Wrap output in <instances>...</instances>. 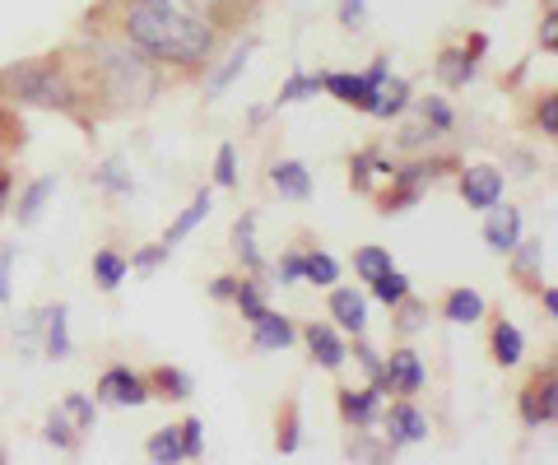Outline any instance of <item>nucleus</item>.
I'll return each mask as SVG.
<instances>
[{
  "label": "nucleus",
  "mask_w": 558,
  "mask_h": 465,
  "mask_svg": "<svg viewBox=\"0 0 558 465\" xmlns=\"http://www.w3.org/2000/svg\"><path fill=\"white\" fill-rule=\"evenodd\" d=\"M336 20H340V28L359 33L368 24V0H336Z\"/></svg>",
  "instance_id": "51"
},
{
  "label": "nucleus",
  "mask_w": 558,
  "mask_h": 465,
  "mask_svg": "<svg viewBox=\"0 0 558 465\" xmlns=\"http://www.w3.org/2000/svg\"><path fill=\"white\" fill-rule=\"evenodd\" d=\"M381 442L387 452H405V446L428 442V415L414 405V395H391V405H381Z\"/></svg>",
  "instance_id": "6"
},
{
  "label": "nucleus",
  "mask_w": 558,
  "mask_h": 465,
  "mask_svg": "<svg viewBox=\"0 0 558 465\" xmlns=\"http://www.w3.org/2000/svg\"><path fill=\"white\" fill-rule=\"evenodd\" d=\"M438 140H442V131H433L424 117H414V122H400V126H396L391 149H396V154H424V149H433Z\"/></svg>",
  "instance_id": "32"
},
{
  "label": "nucleus",
  "mask_w": 558,
  "mask_h": 465,
  "mask_svg": "<svg viewBox=\"0 0 558 465\" xmlns=\"http://www.w3.org/2000/svg\"><path fill=\"white\" fill-rule=\"evenodd\" d=\"M178 438H182V461H201L205 456V419H182L178 424Z\"/></svg>",
  "instance_id": "47"
},
{
  "label": "nucleus",
  "mask_w": 558,
  "mask_h": 465,
  "mask_svg": "<svg viewBox=\"0 0 558 465\" xmlns=\"http://www.w3.org/2000/svg\"><path fill=\"white\" fill-rule=\"evenodd\" d=\"M457 192L465 200V210L484 215L502 200V192H508V172H502L498 163H461L457 168Z\"/></svg>",
  "instance_id": "10"
},
{
  "label": "nucleus",
  "mask_w": 558,
  "mask_h": 465,
  "mask_svg": "<svg viewBox=\"0 0 558 465\" xmlns=\"http://www.w3.org/2000/svg\"><path fill=\"white\" fill-rule=\"evenodd\" d=\"M303 280L317 284V289H330L340 280V261L330 252H322V247H307L303 252Z\"/></svg>",
  "instance_id": "41"
},
{
  "label": "nucleus",
  "mask_w": 558,
  "mask_h": 465,
  "mask_svg": "<svg viewBox=\"0 0 558 465\" xmlns=\"http://www.w3.org/2000/svg\"><path fill=\"white\" fill-rule=\"evenodd\" d=\"M275 446H279V456H293L303 446V409H299V401H284V415L275 419Z\"/></svg>",
  "instance_id": "36"
},
{
  "label": "nucleus",
  "mask_w": 558,
  "mask_h": 465,
  "mask_svg": "<svg viewBox=\"0 0 558 465\" xmlns=\"http://www.w3.org/2000/svg\"><path fill=\"white\" fill-rule=\"evenodd\" d=\"M381 405H387V395H381L373 382H363V387H340V391H336V409H340L344 428H377Z\"/></svg>",
  "instance_id": "13"
},
{
  "label": "nucleus",
  "mask_w": 558,
  "mask_h": 465,
  "mask_svg": "<svg viewBox=\"0 0 558 465\" xmlns=\"http://www.w3.org/2000/svg\"><path fill=\"white\" fill-rule=\"evenodd\" d=\"M145 456H149L154 465H178V461H182V438H178V424H168V428H159V433H149V442H145Z\"/></svg>",
  "instance_id": "42"
},
{
  "label": "nucleus",
  "mask_w": 558,
  "mask_h": 465,
  "mask_svg": "<svg viewBox=\"0 0 558 465\" xmlns=\"http://www.w3.org/2000/svg\"><path fill=\"white\" fill-rule=\"evenodd\" d=\"M531 126H535L539 140H554L558 135V94L554 89H539L535 108H531Z\"/></svg>",
  "instance_id": "43"
},
{
  "label": "nucleus",
  "mask_w": 558,
  "mask_h": 465,
  "mask_svg": "<svg viewBox=\"0 0 558 465\" xmlns=\"http://www.w3.org/2000/svg\"><path fill=\"white\" fill-rule=\"evenodd\" d=\"M84 28L117 33L121 42L154 57L168 75H201L215 65L229 33L215 28L201 14H191L178 0H98L84 14Z\"/></svg>",
  "instance_id": "1"
},
{
  "label": "nucleus",
  "mask_w": 558,
  "mask_h": 465,
  "mask_svg": "<svg viewBox=\"0 0 558 465\" xmlns=\"http://www.w3.org/2000/svg\"><path fill=\"white\" fill-rule=\"evenodd\" d=\"M149 377V391L159 395V401H191L196 395V377H191L186 368H178V364H159L154 372H145Z\"/></svg>",
  "instance_id": "26"
},
{
  "label": "nucleus",
  "mask_w": 558,
  "mask_h": 465,
  "mask_svg": "<svg viewBox=\"0 0 558 465\" xmlns=\"http://www.w3.org/2000/svg\"><path fill=\"white\" fill-rule=\"evenodd\" d=\"M410 108L424 117V122L433 126V131H442V135H451L457 131V108H451V102L442 98V94H424V98H414Z\"/></svg>",
  "instance_id": "39"
},
{
  "label": "nucleus",
  "mask_w": 558,
  "mask_h": 465,
  "mask_svg": "<svg viewBox=\"0 0 558 465\" xmlns=\"http://www.w3.org/2000/svg\"><path fill=\"white\" fill-rule=\"evenodd\" d=\"M0 102H10V108L57 112V117H70V122H84V126L94 122L70 51H47V57L0 65Z\"/></svg>",
  "instance_id": "3"
},
{
  "label": "nucleus",
  "mask_w": 558,
  "mask_h": 465,
  "mask_svg": "<svg viewBox=\"0 0 558 465\" xmlns=\"http://www.w3.org/2000/svg\"><path fill=\"white\" fill-rule=\"evenodd\" d=\"M387 172H391V159L381 145H363L359 154H349V186H354L359 196H368L377 178H387Z\"/></svg>",
  "instance_id": "22"
},
{
  "label": "nucleus",
  "mask_w": 558,
  "mask_h": 465,
  "mask_svg": "<svg viewBox=\"0 0 558 465\" xmlns=\"http://www.w3.org/2000/svg\"><path fill=\"white\" fill-rule=\"evenodd\" d=\"M275 280H279V284H303V252H299V247L279 256V266H275Z\"/></svg>",
  "instance_id": "52"
},
{
  "label": "nucleus",
  "mask_w": 558,
  "mask_h": 465,
  "mask_svg": "<svg viewBox=\"0 0 558 465\" xmlns=\"http://www.w3.org/2000/svg\"><path fill=\"white\" fill-rule=\"evenodd\" d=\"M89 274H94V284L102 289V294H117V289L131 280V261L117 247H98L94 261H89Z\"/></svg>",
  "instance_id": "28"
},
{
  "label": "nucleus",
  "mask_w": 558,
  "mask_h": 465,
  "mask_svg": "<svg viewBox=\"0 0 558 465\" xmlns=\"http://www.w3.org/2000/svg\"><path fill=\"white\" fill-rule=\"evenodd\" d=\"M299 340L307 344V354H312V364H317L322 372H340L349 364V335L340 331V326H330V321H307Z\"/></svg>",
  "instance_id": "11"
},
{
  "label": "nucleus",
  "mask_w": 558,
  "mask_h": 465,
  "mask_svg": "<svg viewBox=\"0 0 558 465\" xmlns=\"http://www.w3.org/2000/svg\"><path fill=\"white\" fill-rule=\"evenodd\" d=\"M252 51H256V38H242V42L229 51V61L209 71V79H205V98H209V102L229 94V89H233V79H242V71H247V61H252Z\"/></svg>",
  "instance_id": "24"
},
{
  "label": "nucleus",
  "mask_w": 558,
  "mask_h": 465,
  "mask_svg": "<svg viewBox=\"0 0 558 465\" xmlns=\"http://www.w3.org/2000/svg\"><path fill=\"white\" fill-rule=\"evenodd\" d=\"M508 256H512V274H517V280L539 289V270H545V237H526V233H521Z\"/></svg>",
  "instance_id": "30"
},
{
  "label": "nucleus",
  "mask_w": 558,
  "mask_h": 465,
  "mask_svg": "<svg viewBox=\"0 0 558 465\" xmlns=\"http://www.w3.org/2000/svg\"><path fill=\"white\" fill-rule=\"evenodd\" d=\"M229 247L242 261V274H266V256L256 247V210H242L229 229Z\"/></svg>",
  "instance_id": "20"
},
{
  "label": "nucleus",
  "mask_w": 558,
  "mask_h": 465,
  "mask_svg": "<svg viewBox=\"0 0 558 465\" xmlns=\"http://www.w3.org/2000/svg\"><path fill=\"white\" fill-rule=\"evenodd\" d=\"M266 178H270V186L284 200H312V192H317V182H312V168L303 159H275Z\"/></svg>",
  "instance_id": "18"
},
{
  "label": "nucleus",
  "mask_w": 558,
  "mask_h": 465,
  "mask_svg": "<svg viewBox=\"0 0 558 465\" xmlns=\"http://www.w3.org/2000/svg\"><path fill=\"white\" fill-rule=\"evenodd\" d=\"M391 326H396L400 340H414L418 331H428V303H418L414 294L400 298V303L391 307Z\"/></svg>",
  "instance_id": "37"
},
{
  "label": "nucleus",
  "mask_w": 558,
  "mask_h": 465,
  "mask_svg": "<svg viewBox=\"0 0 558 465\" xmlns=\"http://www.w3.org/2000/svg\"><path fill=\"white\" fill-rule=\"evenodd\" d=\"M238 280H242V274H215V280H209V298H215V303H233Z\"/></svg>",
  "instance_id": "54"
},
{
  "label": "nucleus",
  "mask_w": 558,
  "mask_h": 465,
  "mask_svg": "<svg viewBox=\"0 0 558 465\" xmlns=\"http://www.w3.org/2000/svg\"><path fill=\"white\" fill-rule=\"evenodd\" d=\"M535 294H539V307H545V317L554 321V317H558V289H554V284H539Z\"/></svg>",
  "instance_id": "57"
},
{
  "label": "nucleus",
  "mask_w": 558,
  "mask_h": 465,
  "mask_svg": "<svg viewBox=\"0 0 558 465\" xmlns=\"http://www.w3.org/2000/svg\"><path fill=\"white\" fill-rule=\"evenodd\" d=\"M94 401L108 405V409H140V405L154 401V391H149V377L145 372H135L131 364H112V368L98 372Z\"/></svg>",
  "instance_id": "8"
},
{
  "label": "nucleus",
  "mask_w": 558,
  "mask_h": 465,
  "mask_svg": "<svg viewBox=\"0 0 558 465\" xmlns=\"http://www.w3.org/2000/svg\"><path fill=\"white\" fill-rule=\"evenodd\" d=\"M209 210H215V192H209V186H201V192H196V196H191V200H186V210H182L178 219H172V223H168V233L159 237V243H163L168 252H178V243H186V237H191V233H196V229H201V223L209 219Z\"/></svg>",
  "instance_id": "19"
},
{
  "label": "nucleus",
  "mask_w": 558,
  "mask_h": 465,
  "mask_svg": "<svg viewBox=\"0 0 558 465\" xmlns=\"http://www.w3.org/2000/svg\"><path fill=\"white\" fill-rule=\"evenodd\" d=\"M512 163H517V178H535V168H539L531 149H512Z\"/></svg>",
  "instance_id": "56"
},
{
  "label": "nucleus",
  "mask_w": 558,
  "mask_h": 465,
  "mask_svg": "<svg viewBox=\"0 0 558 465\" xmlns=\"http://www.w3.org/2000/svg\"><path fill=\"white\" fill-rule=\"evenodd\" d=\"M322 94V71H293L284 84H279V94L270 108H293V102H307V98H317Z\"/></svg>",
  "instance_id": "33"
},
{
  "label": "nucleus",
  "mask_w": 558,
  "mask_h": 465,
  "mask_svg": "<svg viewBox=\"0 0 558 465\" xmlns=\"http://www.w3.org/2000/svg\"><path fill=\"white\" fill-rule=\"evenodd\" d=\"M10 205H14V168L5 154H0V219L10 215Z\"/></svg>",
  "instance_id": "53"
},
{
  "label": "nucleus",
  "mask_w": 558,
  "mask_h": 465,
  "mask_svg": "<svg viewBox=\"0 0 558 465\" xmlns=\"http://www.w3.org/2000/svg\"><path fill=\"white\" fill-rule=\"evenodd\" d=\"M270 112H275V108H252V112H247V126H266Z\"/></svg>",
  "instance_id": "59"
},
{
  "label": "nucleus",
  "mask_w": 558,
  "mask_h": 465,
  "mask_svg": "<svg viewBox=\"0 0 558 465\" xmlns=\"http://www.w3.org/2000/svg\"><path fill=\"white\" fill-rule=\"evenodd\" d=\"M368 433H373V428H354V438L344 442V452H349V456H359V461H381V456H391V452H387V442H373Z\"/></svg>",
  "instance_id": "49"
},
{
  "label": "nucleus",
  "mask_w": 558,
  "mask_h": 465,
  "mask_svg": "<svg viewBox=\"0 0 558 465\" xmlns=\"http://www.w3.org/2000/svg\"><path fill=\"white\" fill-rule=\"evenodd\" d=\"M43 438H47L51 446H57V452H65V456H70V452H80V438H84V433L75 428V419H70L65 409L57 405V409L47 415V424H43Z\"/></svg>",
  "instance_id": "38"
},
{
  "label": "nucleus",
  "mask_w": 558,
  "mask_h": 465,
  "mask_svg": "<svg viewBox=\"0 0 558 465\" xmlns=\"http://www.w3.org/2000/svg\"><path fill=\"white\" fill-rule=\"evenodd\" d=\"M433 75H438V84L442 89H465V84H475V75H480V57L470 51L465 42H451V47H442L438 57H433Z\"/></svg>",
  "instance_id": "14"
},
{
  "label": "nucleus",
  "mask_w": 558,
  "mask_h": 465,
  "mask_svg": "<svg viewBox=\"0 0 558 465\" xmlns=\"http://www.w3.org/2000/svg\"><path fill=\"white\" fill-rule=\"evenodd\" d=\"M168 256H172V252H168L163 243H154V247H140V252H131L126 261H131V270H135V274H154V270H159V266L168 261Z\"/></svg>",
  "instance_id": "50"
},
{
  "label": "nucleus",
  "mask_w": 558,
  "mask_h": 465,
  "mask_svg": "<svg viewBox=\"0 0 558 465\" xmlns=\"http://www.w3.org/2000/svg\"><path fill=\"white\" fill-rule=\"evenodd\" d=\"M61 409H65L70 419H75L80 433H94V428H98V409H102V405H98V401H89L84 391H70L65 401H61Z\"/></svg>",
  "instance_id": "44"
},
{
  "label": "nucleus",
  "mask_w": 558,
  "mask_h": 465,
  "mask_svg": "<svg viewBox=\"0 0 558 465\" xmlns=\"http://www.w3.org/2000/svg\"><path fill=\"white\" fill-rule=\"evenodd\" d=\"M414 294V280H410V274L405 270H400V266H391V270H381L377 274V280L368 284V298H377L381 307H396L400 298H410Z\"/></svg>",
  "instance_id": "34"
},
{
  "label": "nucleus",
  "mask_w": 558,
  "mask_h": 465,
  "mask_svg": "<svg viewBox=\"0 0 558 465\" xmlns=\"http://www.w3.org/2000/svg\"><path fill=\"white\" fill-rule=\"evenodd\" d=\"M299 344V326H293L284 313H275V307H266L256 321H252V350L256 354H284Z\"/></svg>",
  "instance_id": "15"
},
{
  "label": "nucleus",
  "mask_w": 558,
  "mask_h": 465,
  "mask_svg": "<svg viewBox=\"0 0 558 465\" xmlns=\"http://www.w3.org/2000/svg\"><path fill=\"white\" fill-rule=\"evenodd\" d=\"M517 419L526 428H535V433L558 419V372H554V364L535 368L526 377V387L517 391Z\"/></svg>",
  "instance_id": "7"
},
{
  "label": "nucleus",
  "mask_w": 558,
  "mask_h": 465,
  "mask_svg": "<svg viewBox=\"0 0 558 465\" xmlns=\"http://www.w3.org/2000/svg\"><path fill=\"white\" fill-rule=\"evenodd\" d=\"M89 182L98 186V192H108V196H131L135 192V178H131V159L126 154H108L94 172H89Z\"/></svg>",
  "instance_id": "29"
},
{
  "label": "nucleus",
  "mask_w": 558,
  "mask_h": 465,
  "mask_svg": "<svg viewBox=\"0 0 558 465\" xmlns=\"http://www.w3.org/2000/svg\"><path fill=\"white\" fill-rule=\"evenodd\" d=\"M14 261H20V243H0V307L14 298Z\"/></svg>",
  "instance_id": "48"
},
{
  "label": "nucleus",
  "mask_w": 558,
  "mask_h": 465,
  "mask_svg": "<svg viewBox=\"0 0 558 465\" xmlns=\"http://www.w3.org/2000/svg\"><path fill=\"white\" fill-rule=\"evenodd\" d=\"M442 317L451 321V326H475V321H484L488 317V303H484V294L480 289H447V298H442Z\"/></svg>",
  "instance_id": "27"
},
{
  "label": "nucleus",
  "mask_w": 558,
  "mask_h": 465,
  "mask_svg": "<svg viewBox=\"0 0 558 465\" xmlns=\"http://www.w3.org/2000/svg\"><path fill=\"white\" fill-rule=\"evenodd\" d=\"M51 196H57V172H43V178H33L24 192H20V200L10 205L14 223H20V229H38L43 215H47V205H51Z\"/></svg>",
  "instance_id": "17"
},
{
  "label": "nucleus",
  "mask_w": 558,
  "mask_h": 465,
  "mask_svg": "<svg viewBox=\"0 0 558 465\" xmlns=\"http://www.w3.org/2000/svg\"><path fill=\"white\" fill-rule=\"evenodd\" d=\"M488 354H494L498 368H517L521 358H526V335H521V326L498 317L494 326H488Z\"/></svg>",
  "instance_id": "23"
},
{
  "label": "nucleus",
  "mask_w": 558,
  "mask_h": 465,
  "mask_svg": "<svg viewBox=\"0 0 558 465\" xmlns=\"http://www.w3.org/2000/svg\"><path fill=\"white\" fill-rule=\"evenodd\" d=\"M470 51H475V57H484V51H488V38H484V33H470V42H465Z\"/></svg>",
  "instance_id": "58"
},
{
  "label": "nucleus",
  "mask_w": 558,
  "mask_h": 465,
  "mask_svg": "<svg viewBox=\"0 0 558 465\" xmlns=\"http://www.w3.org/2000/svg\"><path fill=\"white\" fill-rule=\"evenodd\" d=\"M457 168H461L457 154H428V149L405 154V163H391V172H387V192L377 196V215L391 219V215L414 210L428 186L442 178H457Z\"/></svg>",
  "instance_id": "4"
},
{
  "label": "nucleus",
  "mask_w": 558,
  "mask_h": 465,
  "mask_svg": "<svg viewBox=\"0 0 558 465\" xmlns=\"http://www.w3.org/2000/svg\"><path fill=\"white\" fill-rule=\"evenodd\" d=\"M391 75V57H377L368 71H322V94H330L336 102L354 112H373L377 84Z\"/></svg>",
  "instance_id": "5"
},
{
  "label": "nucleus",
  "mask_w": 558,
  "mask_h": 465,
  "mask_svg": "<svg viewBox=\"0 0 558 465\" xmlns=\"http://www.w3.org/2000/svg\"><path fill=\"white\" fill-rule=\"evenodd\" d=\"M539 47H545L549 57L558 51V10H554V5L545 10V20H539Z\"/></svg>",
  "instance_id": "55"
},
{
  "label": "nucleus",
  "mask_w": 558,
  "mask_h": 465,
  "mask_svg": "<svg viewBox=\"0 0 558 465\" xmlns=\"http://www.w3.org/2000/svg\"><path fill=\"white\" fill-rule=\"evenodd\" d=\"M326 313H330V326L354 340V335H368V294L354 284H330V298H326Z\"/></svg>",
  "instance_id": "12"
},
{
  "label": "nucleus",
  "mask_w": 558,
  "mask_h": 465,
  "mask_svg": "<svg viewBox=\"0 0 558 465\" xmlns=\"http://www.w3.org/2000/svg\"><path fill=\"white\" fill-rule=\"evenodd\" d=\"M424 382H428V368L410 340H400L381 354V391L387 395H418Z\"/></svg>",
  "instance_id": "9"
},
{
  "label": "nucleus",
  "mask_w": 558,
  "mask_h": 465,
  "mask_svg": "<svg viewBox=\"0 0 558 465\" xmlns=\"http://www.w3.org/2000/svg\"><path fill=\"white\" fill-rule=\"evenodd\" d=\"M480 237H484V247H488V252L508 256V252L517 247V237H521V210H517V205H508V200H498L494 210H484V229H480Z\"/></svg>",
  "instance_id": "16"
},
{
  "label": "nucleus",
  "mask_w": 558,
  "mask_h": 465,
  "mask_svg": "<svg viewBox=\"0 0 558 465\" xmlns=\"http://www.w3.org/2000/svg\"><path fill=\"white\" fill-rule=\"evenodd\" d=\"M178 5H186L191 14H201V20H209L215 28L229 33V28L242 20V14L256 5V0H178Z\"/></svg>",
  "instance_id": "31"
},
{
  "label": "nucleus",
  "mask_w": 558,
  "mask_h": 465,
  "mask_svg": "<svg viewBox=\"0 0 558 465\" xmlns=\"http://www.w3.org/2000/svg\"><path fill=\"white\" fill-rule=\"evenodd\" d=\"M349 358H354V364L363 368V377H368V382L381 391V350H373L363 335H354V344H349ZM381 395H387V391H381Z\"/></svg>",
  "instance_id": "45"
},
{
  "label": "nucleus",
  "mask_w": 558,
  "mask_h": 465,
  "mask_svg": "<svg viewBox=\"0 0 558 465\" xmlns=\"http://www.w3.org/2000/svg\"><path fill=\"white\" fill-rule=\"evenodd\" d=\"M410 102H414V89H410V79H400V75H387L377 84V98H373V112L377 122H400V117L410 112Z\"/></svg>",
  "instance_id": "25"
},
{
  "label": "nucleus",
  "mask_w": 558,
  "mask_h": 465,
  "mask_svg": "<svg viewBox=\"0 0 558 465\" xmlns=\"http://www.w3.org/2000/svg\"><path fill=\"white\" fill-rule=\"evenodd\" d=\"M233 307L242 313V321L252 326V321L270 307V298H266V280H260V274H242V280H238V294H233Z\"/></svg>",
  "instance_id": "35"
},
{
  "label": "nucleus",
  "mask_w": 558,
  "mask_h": 465,
  "mask_svg": "<svg viewBox=\"0 0 558 465\" xmlns=\"http://www.w3.org/2000/svg\"><path fill=\"white\" fill-rule=\"evenodd\" d=\"M215 186L219 192H233L238 186V145L233 140H223L215 149Z\"/></svg>",
  "instance_id": "46"
},
{
  "label": "nucleus",
  "mask_w": 558,
  "mask_h": 465,
  "mask_svg": "<svg viewBox=\"0 0 558 465\" xmlns=\"http://www.w3.org/2000/svg\"><path fill=\"white\" fill-rule=\"evenodd\" d=\"M396 266V256H391V247H381V243H363L359 252H354V280H363V284H373L381 270H391Z\"/></svg>",
  "instance_id": "40"
},
{
  "label": "nucleus",
  "mask_w": 558,
  "mask_h": 465,
  "mask_svg": "<svg viewBox=\"0 0 558 465\" xmlns=\"http://www.w3.org/2000/svg\"><path fill=\"white\" fill-rule=\"evenodd\" d=\"M38 331H43V354L47 358H70L75 354V340H70V307L57 303V307H47V313H38Z\"/></svg>",
  "instance_id": "21"
},
{
  "label": "nucleus",
  "mask_w": 558,
  "mask_h": 465,
  "mask_svg": "<svg viewBox=\"0 0 558 465\" xmlns=\"http://www.w3.org/2000/svg\"><path fill=\"white\" fill-rule=\"evenodd\" d=\"M70 61H75L84 102H89V117H131L145 112L159 102L168 71L154 57H145L140 47L121 42L117 33L102 28H84L80 42L70 47Z\"/></svg>",
  "instance_id": "2"
}]
</instances>
